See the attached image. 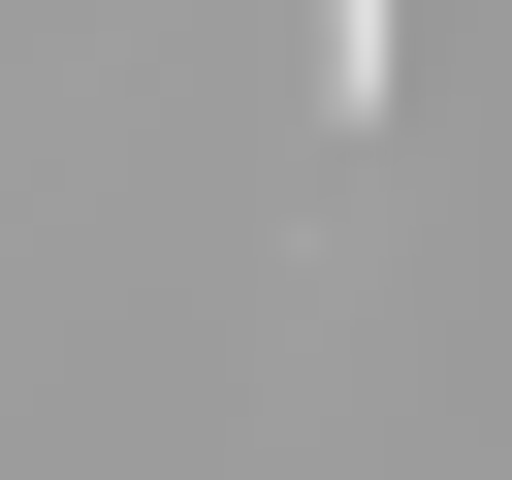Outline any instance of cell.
I'll list each match as a JSON object with an SVG mask.
<instances>
[{"label":"cell","instance_id":"1","mask_svg":"<svg viewBox=\"0 0 512 480\" xmlns=\"http://www.w3.org/2000/svg\"><path fill=\"white\" fill-rule=\"evenodd\" d=\"M320 96H352V128H384V0H320Z\"/></svg>","mask_w":512,"mask_h":480}]
</instances>
